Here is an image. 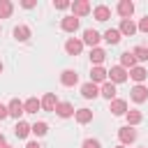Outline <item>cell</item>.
<instances>
[{"instance_id":"cell-1","label":"cell","mask_w":148,"mask_h":148,"mask_svg":"<svg viewBox=\"0 0 148 148\" xmlns=\"http://www.w3.org/2000/svg\"><path fill=\"white\" fill-rule=\"evenodd\" d=\"M118 139H120L123 143H134V141H136V130L130 127V125H125V127L118 130Z\"/></svg>"},{"instance_id":"cell-2","label":"cell","mask_w":148,"mask_h":148,"mask_svg":"<svg viewBox=\"0 0 148 148\" xmlns=\"http://www.w3.org/2000/svg\"><path fill=\"white\" fill-rule=\"evenodd\" d=\"M109 79H111V83H123L127 79V69L120 67V65H116V67L109 69Z\"/></svg>"},{"instance_id":"cell-3","label":"cell","mask_w":148,"mask_h":148,"mask_svg":"<svg viewBox=\"0 0 148 148\" xmlns=\"http://www.w3.org/2000/svg\"><path fill=\"white\" fill-rule=\"evenodd\" d=\"M72 12H74L76 18L86 16V14H90V2L88 0H76V2H72Z\"/></svg>"},{"instance_id":"cell-4","label":"cell","mask_w":148,"mask_h":148,"mask_svg":"<svg viewBox=\"0 0 148 148\" xmlns=\"http://www.w3.org/2000/svg\"><path fill=\"white\" fill-rule=\"evenodd\" d=\"M99 39H102V37H99L97 30H92V28L83 30V44H88L90 49H97V42H99Z\"/></svg>"},{"instance_id":"cell-5","label":"cell","mask_w":148,"mask_h":148,"mask_svg":"<svg viewBox=\"0 0 148 148\" xmlns=\"http://www.w3.org/2000/svg\"><path fill=\"white\" fill-rule=\"evenodd\" d=\"M60 83H62V86H67V88H72V86H76V83H79V74H76L74 69H65V72L60 74Z\"/></svg>"},{"instance_id":"cell-6","label":"cell","mask_w":148,"mask_h":148,"mask_svg":"<svg viewBox=\"0 0 148 148\" xmlns=\"http://www.w3.org/2000/svg\"><path fill=\"white\" fill-rule=\"evenodd\" d=\"M130 97H132L134 102H139V104H141V102H146V99H148V88L139 83V86H134V88L130 90Z\"/></svg>"},{"instance_id":"cell-7","label":"cell","mask_w":148,"mask_h":148,"mask_svg":"<svg viewBox=\"0 0 148 148\" xmlns=\"http://www.w3.org/2000/svg\"><path fill=\"white\" fill-rule=\"evenodd\" d=\"M116 9H118V14H120L123 18H130V16L134 14V2H132V0H120Z\"/></svg>"},{"instance_id":"cell-8","label":"cell","mask_w":148,"mask_h":148,"mask_svg":"<svg viewBox=\"0 0 148 148\" xmlns=\"http://www.w3.org/2000/svg\"><path fill=\"white\" fill-rule=\"evenodd\" d=\"M81 49H83V39H67L65 42V51L69 53V56H79L81 53Z\"/></svg>"},{"instance_id":"cell-9","label":"cell","mask_w":148,"mask_h":148,"mask_svg":"<svg viewBox=\"0 0 148 148\" xmlns=\"http://www.w3.org/2000/svg\"><path fill=\"white\" fill-rule=\"evenodd\" d=\"M7 109H9V116H14V118H21L23 113H25V106H23V102L21 99H12L9 104H7Z\"/></svg>"},{"instance_id":"cell-10","label":"cell","mask_w":148,"mask_h":148,"mask_svg":"<svg viewBox=\"0 0 148 148\" xmlns=\"http://www.w3.org/2000/svg\"><path fill=\"white\" fill-rule=\"evenodd\" d=\"M60 28L65 30V32H76L79 30V18L72 14V16H65L62 18V23H60Z\"/></svg>"},{"instance_id":"cell-11","label":"cell","mask_w":148,"mask_h":148,"mask_svg":"<svg viewBox=\"0 0 148 148\" xmlns=\"http://www.w3.org/2000/svg\"><path fill=\"white\" fill-rule=\"evenodd\" d=\"M118 30H120V35H125V37H132V35L136 32V23H134L132 18H123Z\"/></svg>"},{"instance_id":"cell-12","label":"cell","mask_w":148,"mask_h":148,"mask_svg":"<svg viewBox=\"0 0 148 148\" xmlns=\"http://www.w3.org/2000/svg\"><path fill=\"white\" fill-rule=\"evenodd\" d=\"M106 76H109V72L104 67H92L90 69V81L92 83H106Z\"/></svg>"},{"instance_id":"cell-13","label":"cell","mask_w":148,"mask_h":148,"mask_svg":"<svg viewBox=\"0 0 148 148\" xmlns=\"http://www.w3.org/2000/svg\"><path fill=\"white\" fill-rule=\"evenodd\" d=\"M81 95H83L86 99H95V97L99 95V88H97L92 81H88V83H83V86H81Z\"/></svg>"},{"instance_id":"cell-14","label":"cell","mask_w":148,"mask_h":148,"mask_svg":"<svg viewBox=\"0 0 148 148\" xmlns=\"http://www.w3.org/2000/svg\"><path fill=\"white\" fill-rule=\"evenodd\" d=\"M99 95H102L104 99H109V102H113V99H116V83H111V81H106V83H102V88H99Z\"/></svg>"},{"instance_id":"cell-15","label":"cell","mask_w":148,"mask_h":148,"mask_svg":"<svg viewBox=\"0 0 148 148\" xmlns=\"http://www.w3.org/2000/svg\"><path fill=\"white\" fill-rule=\"evenodd\" d=\"M92 16H95L97 21H102V23H104V21H109V18H111V9H109L106 5H97V7L92 9Z\"/></svg>"},{"instance_id":"cell-16","label":"cell","mask_w":148,"mask_h":148,"mask_svg":"<svg viewBox=\"0 0 148 148\" xmlns=\"http://www.w3.org/2000/svg\"><path fill=\"white\" fill-rule=\"evenodd\" d=\"M56 113H58L60 118H69V116H74L76 111H74V106H72L69 102H58V106H56Z\"/></svg>"},{"instance_id":"cell-17","label":"cell","mask_w":148,"mask_h":148,"mask_svg":"<svg viewBox=\"0 0 148 148\" xmlns=\"http://www.w3.org/2000/svg\"><path fill=\"white\" fill-rule=\"evenodd\" d=\"M56 106H58L56 95H53V92H46V95L42 97V109H44V111H56Z\"/></svg>"},{"instance_id":"cell-18","label":"cell","mask_w":148,"mask_h":148,"mask_svg":"<svg viewBox=\"0 0 148 148\" xmlns=\"http://www.w3.org/2000/svg\"><path fill=\"white\" fill-rule=\"evenodd\" d=\"M120 67H125V69H127V67H130V69L136 67V58H134L132 51H125V53L120 56Z\"/></svg>"},{"instance_id":"cell-19","label":"cell","mask_w":148,"mask_h":148,"mask_svg":"<svg viewBox=\"0 0 148 148\" xmlns=\"http://www.w3.org/2000/svg\"><path fill=\"white\" fill-rule=\"evenodd\" d=\"M111 113L113 116H125L127 113V102L125 99H113L111 102Z\"/></svg>"},{"instance_id":"cell-20","label":"cell","mask_w":148,"mask_h":148,"mask_svg":"<svg viewBox=\"0 0 148 148\" xmlns=\"http://www.w3.org/2000/svg\"><path fill=\"white\" fill-rule=\"evenodd\" d=\"M30 132H32V125H28V123H23V120H18L16 127H14V134H16L18 139H25Z\"/></svg>"},{"instance_id":"cell-21","label":"cell","mask_w":148,"mask_h":148,"mask_svg":"<svg viewBox=\"0 0 148 148\" xmlns=\"http://www.w3.org/2000/svg\"><path fill=\"white\" fill-rule=\"evenodd\" d=\"M104 58H106V51L104 49H99V46L97 49H90V60L95 62V67H99L104 62Z\"/></svg>"},{"instance_id":"cell-22","label":"cell","mask_w":148,"mask_h":148,"mask_svg":"<svg viewBox=\"0 0 148 148\" xmlns=\"http://www.w3.org/2000/svg\"><path fill=\"white\" fill-rule=\"evenodd\" d=\"M23 106H25V113H37V111L42 109V99L30 97V99H25V102H23Z\"/></svg>"},{"instance_id":"cell-23","label":"cell","mask_w":148,"mask_h":148,"mask_svg":"<svg viewBox=\"0 0 148 148\" xmlns=\"http://www.w3.org/2000/svg\"><path fill=\"white\" fill-rule=\"evenodd\" d=\"M74 118H76V123L86 125V123H90V120H92V111H90V109H76Z\"/></svg>"},{"instance_id":"cell-24","label":"cell","mask_w":148,"mask_h":148,"mask_svg":"<svg viewBox=\"0 0 148 148\" xmlns=\"http://www.w3.org/2000/svg\"><path fill=\"white\" fill-rule=\"evenodd\" d=\"M28 37H30V28H28V25H16V28H14V39L28 42Z\"/></svg>"},{"instance_id":"cell-25","label":"cell","mask_w":148,"mask_h":148,"mask_svg":"<svg viewBox=\"0 0 148 148\" xmlns=\"http://www.w3.org/2000/svg\"><path fill=\"white\" fill-rule=\"evenodd\" d=\"M120 30H116V28H109L106 32H104V39H106V44H118L120 42Z\"/></svg>"},{"instance_id":"cell-26","label":"cell","mask_w":148,"mask_h":148,"mask_svg":"<svg viewBox=\"0 0 148 148\" xmlns=\"http://www.w3.org/2000/svg\"><path fill=\"white\" fill-rule=\"evenodd\" d=\"M130 76H132V79L136 81V86H139V83H143V81H146L148 72H146L143 67H134V69H130Z\"/></svg>"},{"instance_id":"cell-27","label":"cell","mask_w":148,"mask_h":148,"mask_svg":"<svg viewBox=\"0 0 148 148\" xmlns=\"http://www.w3.org/2000/svg\"><path fill=\"white\" fill-rule=\"evenodd\" d=\"M125 116H127V125H130V127H132V125H139V123H141V118H143L139 109H130Z\"/></svg>"},{"instance_id":"cell-28","label":"cell","mask_w":148,"mask_h":148,"mask_svg":"<svg viewBox=\"0 0 148 148\" xmlns=\"http://www.w3.org/2000/svg\"><path fill=\"white\" fill-rule=\"evenodd\" d=\"M14 12V5L9 0H0V18H9Z\"/></svg>"},{"instance_id":"cell-29","label":"cell","mask_w":148,"mask_h":148,"mask_svg":"<svg viewBox=\"0 0 148 148\" xmlns=\"http://www.w3.org/2000/svg\"><path fill=\"white\" fill-rule=\"evenodd\" d=\"M46 132H49V125H46V123H35V125H32V134H35V136H44Z\"/></svg>"},{"instance_id":"cell-30","label":"cell","mask_w":148,"mask_h":148,"mask_svg":"<svg viewBox=\"0 0 148 148\" xmlns=\"http://www.w3.org/2000/svg\"><path fill=\"white\" fill-rule=\"evenodd\" d=\"M132 53H134L136 60H148V49H146V46H136Z\"/></svg>"},{"instance_id":"cell-31","label":"cell","mask_w":148,"mask_h":148,"mask_svg":"<svg viewBox=\"0 0 148 148\" xmlns=\"http://www.w3.org/2000/svg\"><path fill=\"white\" fill-rule=\"evenodd\" d=\"M83 148H102V143L97 139H86L83 141Z\"/></svg>"},{"instance_id":"cell-32","label":"cell","mask_w":148,"mask_h":148,"mask_svg":"<svg viewBox=\"0 0 148 148\" xmlns=\"http://www.w3.org/2000/svg\"><path fill=\"white\" fill-rule=\"evenodd\" d=\"M136 30H141V32H146V35H148V16H143V18L139 21V25H136Z\"/></svg>"},{"instance_id":"cell-33","label":"cell","mask_w":148,"mask_h":148,"mask_svg":"<svg viewBox=\"0 0 148 148\" xmlns=\"http://www.w3.org/2000/svg\"><path fill=\"white\" fill-rule=\"evenodd\" d=\"M53 7H56V9H67V7H72V2H67V0H56Z\"/></svg>"},{"instance_id":"cell-34","label":"cell","mask_w":148,"mask_h":148,"mask_svg":"<svg viewBox=\"0 0 148 148\" xmlns=\"http://www.w3.org/2000/svg\"><path fill=\"white\" fill-rule=\"evenodd\" d=\"M7 116H9V109H7L5 104H0V120H5Z\"/></svg>"},{"instance_id":"cell-35","label":"cell","mask_w":148,"mask_h":148,"mask_svg":"<svg viewBox=\"0 0 148 148\" xmlns=\"http://www.w3.org/2000/svg\"><path fill=\"white\" fill-rule=\"evenodd\" d=\"M21 5H23V7H25V9H32V7H35V0H23V2H21Z\"/></svg>"},{"instance_id":"cell-36","label":"cell","mask_w":148,"mask_h":148,"mask_svg":"<svg viewBox=\"0 0 148 148\" xmlns=\"http://www.w3.org/2000/svg\"><path fill=\"white\" fill-rule=\"evenodd\" d=\"M25 148H42L37 141H30V143H25Z\"/></svg>"},{"instance_id":"cell-37","label":"cell","mask_w":148,"mask_h":148,"mask_svg":"<svg viewBox=\"0 0 148 148\" xmlns=\"http://www.w3.org/2000/svg\"><path fill=\"white\" fill-rule=\"evenodd\" d=\"M5 146H7V141H5V136L0 134V148H5Z\"/></svg>"},{"instance_id":"cell-38","label":"cell","mask_w":148,"mask_h":148,"mask_svg":"<svg viewBox=\"0 0 148 148\" xmlns=\"http://www.w3.org/2000/svg\"><path fill=\"white\" fill-rule=\"evenodd\" d=\"M0 74H2V62H0Z\"/></svg>"},{"instance_id":"cell-39","label":"cell","mask_w":148,"mask_h":148,"mask_svg":"<svg viewBox=\"0 0 148 148\" xmlns=\"http://www.w3.org/2000/svg\"><path fill=\"white\" fill-rule=\"evenodd\" d=\"M116 148H125V146H116Z\"/></svg>"},{"instance_id":"cell-40","label":"cell","mask_w":148,"mask_h":148,"mask_svg":"<svg viewBox=\"0 0 148 148\" xmlns=\"http://www.w3.org/2000/svg\"><path fill=\"white\" fill-rule=\"evenodd\" d=\"M5 148H9V146H5Z\"/></svg>"}]
</instances>
